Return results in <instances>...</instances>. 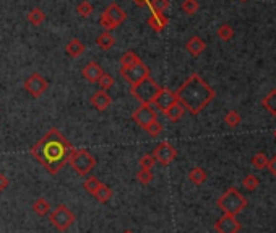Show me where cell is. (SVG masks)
I'll return each mask as SVG.
<instances>
[{
    "mask_svg": "<svg viewBox=\"0 0 276 233\" xmlns=\"http://www.w3.org/2000/svg\"><path fill=\"white\" fill-rule=\"evenodd\" d=\"M145 131L148 132V136H151V137H158V136H160V134L163 132V124L156 119V121H153L151 124L146 126V127H145Z\"/></svg>",
    "mask_w": 276,
    "mask_h": 233,
    "instance_id": "cell-34",
    "label": "cell"
},
{
    "mask_svg": "<svg viewBox=\"0 0 276 233\" xmlns=\"http://www.w3.org/2000/svg\"><path fill=\"white\" fill-rule=\"evenodd\" d=\"M198 8H200V3H198V0H184L182 2V10H184V13L187 15H195Z\"/></svg>",
    "mask_w": 276,
    "mask_h": 233,
    "instance_id": "cell-29",
    "label": "cell"
},
{
    "mask_svg": "<svg viewBox=\"0 0 276 233\" xmlns=\"http://www.w3.org/2000/svg\"><path fill=\"white\" fill-rule=\"evenodd\" d=\"M120 75L127 83H130V86H133V85H137L138 81H142L143 78L150 77V67L145 66V62L140 59L138 62H133L130 66L122 67Z\"/></svg>",
    "mask_w": 276,
    "mask_h": 233,
    "instance_id": "cell-8",
    "label": "cell"
},
{
    "mask_svg": "<svg viewBox=\"0 0 276 233\" xmlns=\"http://www.w3.org/2000/svg\"><path fill=\"white\" fill-rule=\"evenodd\" d=\"M247 199H245V196H242L239 189L236 188H229L227 191L222 196H220L218 199V209L222 211V214H227V215H239L240 212L244 211L245 207H247Z\"/></svg>",
    "mask_w": 276,
    "mask_h": 233,
    "instance_id": "cell-3",
    "label": "cell"
},
{
    "mask_svg": "<svg viewBox=\"0 0 276 233\" xmlns=\"http://www.w3.org/2000/svg\"><path fill=\"white\" fill-rule=\"evenodd\" d=\"M239 2H249V0H239Z\"/></svg>",
    "mask_w": 276,
    "mask_h": 233,
    "instance_id": "cell-42",
    "label": "cell"
},
{
    "mask_svg": "<svg viewBox=\"0 0 276 233\" xmlns=\"http://www.w3.org/2000/svg\"><path fill=\"white\" fill-rule=\"evenodd\" d=\"M258 178L255 176V174H247L244 179H242V184H244V188L247 189V191H254L258 188Z\"/></svg>",
    "mask_w": 276,
    "mask_h": 233,
    "instance_id": "cell-37",
    "label": "cell"
},
{
    "mask_svg": "<svg viewBox=\"0 0 276 233\" xmlns=\"http://www.w3.org/2000/svg\"><path fill=\"white\" fill-rule=\"evenodd\" d=\"M174 103H177V95H175V91L169 90V88H161V91L158 93V96L155 98V101H153V104H155L161 113L167 111Z\"/></svg>",
    "mask_w": 276,
    "mask_h": 233,
    "instance_id": "cell-11",
    "label": "cell"
},
{
    "mask_svg": "<svg viewBox=\"0 0 276 233\" xmlns=\"http://www.w3.org/2000/svg\"><path fill=\"white\" fill-rule=\"evenodd\" d=\"M268 155L263 154V152H257L254 156H252V165H254L255 168H258V170H263V168L268 166Z\"/></svg>",
    "mask_w": 276,
    "mask_h": 233,
    "instance_id": "cell-27",
    "label": "cell"
},
{
    "mask_svg": "<svg viewBox=\"0 0 276 233\" xmlns=\"http://www.w3.org/2000/svg\"><path fill=\"white\" fill-rule=\"evenodd\" d=\"M91 104H93V108H96L98 111H106L110 104H112V98L109 96V93L108 91H104V90H99L96 91L95 95L91 96Z\"/></svg>",
    "mask_w": 276,
    "mask_h": 233,
    "instance_id": "cell-16",
    "label": "cell"
},
{
    "mask_svg": "<svg viewBox=\"0 0 276 233\" xmlns=\"http://www.w3.org/2000/svg\"><path fill=\"white\" fill-rule=\"evenodd\" d=\"M72 150H73L72 144L62 136L60 131L52 127L43 139H39L33 145L31 155L34 156V160L41 163L49 171V174L55 176L68 163Z\"/></svg>",
    "mask_w": 276,
    "mask_h": 233,
    "instance_id": "cell-1",
    "label": "cell"
},
{
    "mask_svg": "<svg viewBox=\"0 0 276 233\" xmlns=\"http://www.w3.org/2000/svg\"><path fill=\"white\" fill-rule=\"evenodd\" d=\"M137 181L140 184H150L153 181V173H151V170H143V168H140L138 173H137Z\"/></svg>",
    "mask_w": 276,
    "mask_h": 233,
    "instance_id": "cell-36",
    "label": "cell"
},
{
    "mask_svg": "<svg viewBox=\"0 0 276 233\" xmlns=\"http://www.w3.org/2000/svg\"><path fill=\"white\" fill-rule=\"evenodd\" d=\"M23 86H25V90L28 91V95H31L33 98H39L41 95H44V93L48 91L49 83L43 75L34 72L25 80V85Z\"/></svg>",
    "mask_w": 276,
    "mask_h": 233,
    "instance_id": "cell-9",
    "label": "cell"
},
{
    "mask_svg": "<svg viewBox=\"0 0 276 233\" xmlns=\"http://www.w3.org/2000/svg\"><path fill=\"white\" fill-rule=\"evenodd\" d=\"M132 119L137 122L140 127H143L145 129V127L151 124L153 121H156V113L150 104H142V106L132 114Z\"/></svg>",
    "mask_w": 276,
    "mask_h": 233,
    "instance_id": "cell-13",
    "label": "cell"
},
{
    "mask_svg": "<svg viewBox=\"0 0 276 233\" xmlns=\"http://www.w3.org/2000/svg\"><path fill=\"white\" fill-rule=\"evenodd\" d=\"M263 108H265L270 114L276 116V90H272L265 98H263Z\"/></svg>",
    "mask_w": 276,
    "mask_h": 233,
    "instance_id": "cell-26",
    "label": "cell"
},
{
    "mask_svg": "<svg viewBox=\"0 0 276 233\" xmlns=\"http://www.w3.org/2000/svg\"><path fill=\"white\" fill-rule=\"evenodd\" d=\"M93 10H95V7H93L88 0H83V2H80L76 5V13L80 16H83V18H88V16L93 13Z\"/></svg>",
    "mask_w": 276,
    "mask_h": 233,
    "instance_id": "cell-30",
    "label": "cell"
},
{
    "mask_svg": "<svg viewBox=\"0 0 276 233\" xmlns=\"http://www.w3.org/2000/svg\"><path fill=\"white\" fill-rule=\"evenodd\" d=\"M138 61H140V57L137 56V52H133V51H127L125 54L120 57V64H122V67H124V66H130V64L138 62Z\"/></svg>",
    "mask_w": 276,
    "mask_h": 233,
    "instance_id": "cell-38",
    "label": "cell"
},
{
    "mask_svg": "<svg viewBox=\"0 0 276 233\" xmlns=\"http://www.w3.org/2000/svg\"><path fill=\"white\" fill-rule=\"evenodd\" d=\"M153 156L158 163H161L163 166H169L177 156V150L169 142H161L158 147L153 150Z\"/></svg>",
    "mask_w": 276,
    "mask_h": 233,
    "instance_id": "cell-10",
    "label": "cell"
},
{
    "mask_svg": "<svg viewBox=\"0 0 276 233\" xmlns=\"http://www.w3.org/2000/svg\"><path fill=\"white\" fill-rule=\"evenodd\" d=\"M75 214L70 211V209L65 206V204H60V206H57L54 211H51L49 214V222L51 225L54 227L57 232H67L70 227L75 224Z\"/></svg>",
    "mask_w": 276,
    "mask_h": 233,
    "instance_id": "cell-6",
    "label": "cell"
},
{
    "mask_svg": "<svg viewBox=\"0 0 276 233\" xmlns=\"http://www.w3.org/2000/svg\"><path fill=\"white\" fill-rule=\"evenodd\" d=\"M184 114H185V108H184V104H180L179 101L174 103L167 111H164V116H166L167 121H171V122H179L184 118Z\"/></svg>",
    "mask_w": 276,
    "mask_h": 233,
    "instance_id": "cell-19",
    "label": "cell"
},
{
    "mask_svg": "<svg viewBox=\"0 0 276 233\" xmlns=\"http://www.w3.org/2000/svg\"><path fill=\"white\" fill-rule=\"evenodd\" d=\"M140 168H143V170H151L153 166H155V156H153V154H145L143 156H140Z\"/></svg>",
    "mask_w": 276,
    "mask_h": 233,
    "instance_id": "cell-35",
    "label": "cell"
},
{
    "mask_svg": "<svg viewBox=\"0 0 276 233\" xmlns=\"http://www.w3.org/2000/svg\"><path fill=\"white\" fill-rule=\"evenodd\" d=\"M81 74H83V78L86 81H90V83H98L99 78L103 77L104 71L98 62H88L86 66L83 67V72Z\"/></svg>",
    "mask_w": 276,
    "mask_h": 233,
    "instance_id": "cell-14",
    "label": "cell"
},
{
    "mask_svg": "<svg viewBox=\"0 0 276 233\" xmlns=\"http://www.w3.org/2000/svg\"><path fill=\"white\" fill-rule=\"evenodd\" d=\"M169 0H148V7L151 8V11H161L164 13L169 8Z\"/></svg>",
    "mask_w": 276,
    "mask_h": 233,
    "instance_id": "cell-31",
    "label": "cell"
},
{
    "mask_svg": "<svg viewBox=\"0 0 276 233\" xmlns=\"http://www.w3.org/2000/svg\"><path fill=\"white\" fill-rule=\"evenodd\" d=\"M31 209H33V212L38 215V217H46V215H49L51 211H52L51 204H49L48 199H46V197H38V199L33 202Z\"/></svg>",
    "mask_w": 276,
    "mask_h": 233,
    "instance_id": "cell-18",
    "label": "cell"
},
{
    "mask_svg": "<svg viewBox=\"0 0 276 233\" xmlns=\"http://www.w3.org/2000/svg\"><path fill=\"white\" fill-rule=\"evenodd\" d=\"M268 170L272 171V174H273V176H276V155L273 156L272 160L268 161Z\"/></svg>",
    "mask_w": 276,
    "mask_h": 233,
    "instance_id": "cell-40",
    "label": "cell"
},
{
    "mask_svg": "<svg viewBox=\"0 0 276 233\" xmlns=\"http://www.w3.org/2000/svg\"><path fill=\"white\" fill-rule=\"evenodd\" d=\"M124 233H133V232H130V230H127V232H124Z\"/></svg>",
    "mask_w": 276,
    "mask_h": 233,
    "instance_id": "cell-43",
    "label": "cell"
},
{
    "mask_svg": "<svg viewBox=\"0 0 276 233\" xmlns=\"http://www.w3.org/2000/svg\"><path fill=\"white\" fill-rule=\"evenodd\" d=\"M161 91V86L156 83L151 77H146L142 81H138L137 85H133L130 88V93L135 100H138L142 104H151L158 96V93Z\"/></svg>",
    "mask_w": 276,
    "mask_h": 233,
    "instance_id": "cell-5",
    "label": "cell"
},
{
    "mask_svg": "<svg viewBox=\"0 0 276 233\" xmlns=\"http://www.w3.org/2000/svg\"><path fill=\"white\" fill-rule=\"evenodd\" d=\"M207 178H208L207 171H205L203 168H200V166L192 168V170L189 171V179L195 186H202L205 181H207Z\"/></svg>",
    "mask_w": 276,
    "mask_h": 233,
    "instance_id": "cell-22",
    "label": "cell"
},
{
    "mask_svg": "<svg viewBox=\"0 0 276 233\" xmlns=\"http://www.w3.org/2000/svg\"><path fill=\"white\" fill-rule=\"evenodd\" d=\"M96 44H98L103 51H108V49H110V48H112V46L115 44V38L112 36V33H110V31H103V33L96 38Z\"/></svg>",
    "mask_w": 276,
    "mask_h": 233,
    "instance_id": "cell-21",
    "label": "cell"
},
{
    "mask_svg": "<svg viewBox=\"0 0 276 233\" xmlns=\"http://www.w3.org/2000/svg\"><path fill=\"white\" fill-rule=\"evenodd\" d=\"M215 230L218 233H239L240 230V222L234 217V215H227L224 214L221 219L216 220L215 224Z\"/></svg>",
    "mask_w": 276,
    "mask_h": 233,
    "instance_id": "cell-12",
    "label": "cell"
},
{
    "mask_svg": "<svg viewBox=\"0 0 276 233\" xmlns=\"http://www.w3.org/2000/svg\"><path fill=\"white\" fill-rule=\"evenodd\" d=\"M10 186V179L7 178V174H3V173H0V193L2 191H5Z\"/></svg>",
    "mask_w": 276,
    "mask_h": 233,
    "instance_id": "cell-39",
    "label": "cell"
},
{
    "mask_svg": "<svg viewBox=\"0 0 276 233\" xmlns=\"http://www.w3.org/2000/svg\"><path fill=\"white\" fill-rule=\"evenodd\" d=\"M127 13L125 10L119 7L117 3H110L108 8L103 11L101 18H99V23L104 28V31H114L117 26H120L122 23L125 21Z\"/></svg>",
    "mask_w": 276,
    "mask_h": 233,
    "instance_id": "cell-7",
    "label": "cell"
},
{
    "mask_svg": "<svg viewBox=\"0 0 276 233\" xmlns=\"http://www.w3.org/2000/svg\"><path fill=\"white\" fill-rule=\"evenodd\" d=\"M275 139H276V131H275Z\"/></svg>",
    "mask_w": 276,
    "mask_h": 233,
    "instance_id": "cell-44",
    "label": "cell"
},
{
    "mask_svg": "<svg viewBox=\"0 0 276 233\" xmlns=\"http://www.w3.org/2000/svg\"><path fill=\"white\" fill-rule=\"evenodd\" d=\"M240 121H242V118H240V114L237 111H229L224 116V122L229 127H237L240 124Z\"/></svg>",
    "mask_w": 276,
    "mask_h": 233,
    "instance_id": "cell-33",
    "label": "cell"
},
{
    "mask_svg": "<svg viewBox=\"0 0 276 233\" xmlns=\"http://www.w3.org/2000/svg\"><path fill=\"white\" fill-rule=\"evenodd\" d=\"M93 196H95V197H96V199H98L99 202L106 204V202H109L110 199H112L114 193H112V189H110L108 184L101 183V186H99V188L96 189V193L93 194Z\"/></svg>",
    "mask_w": 276,
    "mask_h": 233,
    "instance_id": "cell-23",
    "label": "cell"
},
{
    "mask_svg": "<svg viewBox=\"0 0 276 233\" xmlns=\"http://www.w3.org/2000/svg\"><path fill=\"white\" fill-rule=\"evenodd\" d=\"M185 49L189 51L193 57H198L203 54L205 49H207V43H205L200 36H192L189 41H187Z\"/></svg>",
    "mask_w": 276,
    "mask_h": 233,
    "instance_id": "cell-17",
    "label": "cell"
},
{
    "mask_svg": "<svg viewBox=\"0 0 276 233\" xmlns=\"http://www.w3.org/2000/svg\"><path fill=\"white\" fill-rule=\"evenodd\" d=\"M101 186V181L96 178V176H93V174H88V176H85V181H83V188L88 194H95L96 193V189Z\"/></svg>",
    "mask_w": 276,
    "mask_h": 233,
    "instance_id": "cell-25",
    "label": "cell"
},
{
    "mask_svg": "<svg viewBox=\"0 0 276 233\" xmlns=\"http://www.w3.org/2000/svg\"><path fill=\"white\" fill-rule=\"evenodd\" d=\"M175 95H177V101L184 104L185 111L197 116L215 100L216 91L198 74H192L175 91Z\"/></svg>",
    "mask_w": 276,
    "mask_h": 233,
    "instance_id": "cell-2",
    "label": "cell"
},
{
    "mask_svg": "<svg viewBox=\"0 0 276 233\" xmlns=\"http://www.w3.org/2000/svg\"><path fill=\"white\" fill-rule=\"evenodd\" d=\"M68 163L72 165L76 174L80 176H88L96 166V156H93L91 152H88L85 149H73L72 154H70Z\"/></svg>",
    "mask_w": 276,
    "mask_h": 233,
    "instance_id": "cell-4",
    "label": "cell"
},
{
    "mask_svg": "<svg viewBox=\"0 0 276 233\" xmlns=\"http://www.w3.org/2000/svg\"><path fill=\"white\" fill-rule=\"evenodd\" d=\"M218 38L221 41H231L234 38V30L231 25H227V23H222V25L218 28Z\"/></svg>",
    "mask_w": 276,
    "mask_h": 233,
    "instance_id": "cell-28",
    "label": "cell"
},
{
    "mask_svg": "<svg viewBox=\"0 0 276 233\" xmlns=\"http://www.w3.org/2000/svg\"><path fill=\"white\" fill-rule=\"evenodd\" d=\"M98 85H99V88H101V90L108 91V90H110L114 86V77L110 74H103V77L99 78Z\"/></svg>",
    "mask_w": 276,
    "mask_h": 233,
    "instance_id": "cell-32",
    "label": "cell"
},
{
    "mask_svg": "<svg viewBox=\"0 0 276 233\" xmlns=\"http://www.w3.org/2000/svg\"><path fill=\"white\" fill-rule=\"evenodd\" d=\"M86 51V48H85V44L81 43L80 39H70L68 43H67V46H65V52L70 56V57H80L81 54H83V52Z\"/></svg>",
    "mask_w": 276,
    "mask_h": 233,
    "instance_id": "cell-20",
    "label": "cell"
},
{
    "mask_svg": "<svg viewBox=\"0 0 276 233\" xmlns=\"http://www.w3.org/2000/svg\"><path fill=\"white\" fill-rule=\"evenodd\" d=\"M146 23H148V26H151L153 31L161 33V31H164V28L167 26L169 18L164 13H161V11H151V15L148 16Z\"/></svg>",
    "mask_w": 276,
    "mask_h": 233,
    "instance_id": "cell-15",
    "label": "cell"
},
{
    "mask_svg": "<svg viewBox=\"0 0 276 233\" xmlns=\"http://www.w3.org/2000/svg\"><path fill=\"white\" fill-rule=\"evenodd\" d=\"M26 20L34 26H39L41 23L46 21V13L41 8H33L26 13Z\"/></svg>",
    "mask_w": 276,
    "mask_h": 233,
    "instance_id": "cell-24",
    "label": "cell"
},
{
    "mask_svg": "<svg viewBox=\"0 0 276 233\" xmlns=\"http://www.w3.org/2000/svg\"><path fill=\"white\" fill-rule=\"evenodd\" d=\"M135 3L140 5V7H145V5H148V0H135Z\"/></svg>",
    "mask_w": 276,
    "mask_h": 233,
    "instance_id": "cell-41",
    "label": "cell"
}]
</instances>
